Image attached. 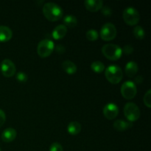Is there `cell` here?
<instances>
[{"instance_id": "obj_1", "label": "cell", "mask_w": 151, "mask_h": 151, "mask_svg": "<svg viewBox=\"0 0 151 151\" xmlns=\"http://www.w3.org/2000/svg\"><path fill=\"white\" fill-rule=\"evenodd\" d=\"M44 16L50 22H57L60 20L63 15V9L53 2H47L44 5L42 9Z\"/></svg>"}, {"instance_id": "obj_2", "label": "cell", "mask_w": 151, "mask_h": 151, "mask_svg": "<svg viewBox=\"0 0 151 151\" xmlns=\"http://www.w3.org/2000/svg\"><path fill=\"white\" fill-rule=\"evenodd\" d=\"M102 52L106 58L110 60H119L122 55L120 47L114 44H105L102 47Z\"/></svg>"}, {"instance_id": "obj_3", "label": "cell", "mask_w": 151, "mask_h": 151, "mask_svg": "<svg viewBox=\"0 0 151 151\" xmlns=\"http://www.w3.org/2000/svg\"><path fill=\"white\" fill-rule=\"evenodd\" d=\"M105 75L109 83L112 84H117L122 81L123 73L119 66L116 65H111L108 66L105 71Z\"/></svg>"}, {"instance_id": "obj_4", "label": "cell", "mask_w": 151, "mask_h": 151, "mask_svg": "<svg viewBox=\"0 0 151 151\" xmlns=\"http://www.w3.org/2000/svg\"><path fill=\"white\" fill-rule=\"evenodd\" d=\"M122 17L125 23L129 26H134L139 23L140 20L139 13L134 7H127L122 13Z\"/></svg>"}, {"instance_id": "obj_5", "label": "cell", "mask_w": 151, "mask_h": 151, "mask_svg": "<svg viewBox=\"0 0 151 151\" xmlns=\"http://www.w3.org/2000/svg\"><path fill=\"white\" fill-rule=\"evenodd\" d=\"M55 50L53 41L49 39H44L40 41L37 47V53L41 58L49 57Z\"/></svg>"}, {"instance_id": "obj_6", "label": "cell", "mask_w": 151, "mask_h": 151, "mask_svg": "<svg viewBox=\"0 0 151 151\" xmlns=\"http://www.w3.org/2000/svg\"><path fill=\"white\" fill-rule=\"evenodd\" d=\"M124 114L131 122L138 120L140 117V110L134 103H128L124 107Z\"/></svg>"}, {"instance_id": "obj_7", "label": "cell", "mask_w": 151, "mask_h": 151, "mask_svg": "<svg viewBox=\"0 0 151 151\" xmlns=\"http://www.w3.org/2000/svg\"><path fill=\"white\" fill-rule=\"evenodd\" d=\"M121 94L126 100H131L137 95V86L132 81H125L121 86Z\"/></svg>"}, {"instance_id": "obj_8", "label": "cell", "mask_w": 151, "mask_h": 151, "mask_svg": "<svg viewBox=\"0 0 151 151\" xmlns=\"http://www.w3.org/2000/svg\"><path fill=\"white\" fill-rule=\"evenodd\" d=\"M100 35L106 41H112L116 36V28L112 23H106L102 27Z\"/></svg>"}, {"instance_id": "obj_9", "label": "cell", "mask_w": 151, "mask_h": 151, "mask_svg": "<svg viewBox=\"0 0 151 151\" xmlns=\"http://www.w3.org/2000/svg\"><path fill=\"white\" fill-rule=\"evenodd\" d=\"M0 69H1L2 75L6 78L13 77L16 74V68L14 63L10 59H4L1 61Z\"/></svg>"}, {"instance_id": "obj_10", "label": "cell", "mask_w": 151, "mask_h": 151, "mask_svg": "<svg viewBox=\"0 0 151 151\" xmlns=\"http://www.w3.org/2000/svg\"><path fill=\"white\" fill-rule=\"evenodd\" d=\"M103 115L106 119L111 120V119H115L119 114V108L113 103H108L103 108Z\"/></svg>"}, {"instance_id": "obj_11", "label": "cell", "mask_w": 151, "mask_h": 151, "mask_svg": "<svg viewBox=\"0 0 151 151\" xmlns=\"http://www.w3.org/2000/svg\"><path fill=\"white\" fill-rule=\"evenodd\" d=\"M84 4L87 10L95 13L101 10L103 6V1L102 0H86L84 1Z\"/></svg>"}, {"instance_id": "obj_12", "label": "cell", "mask_w": 151, "mask_h": 151, "mask_svg": "<svg viewBox=\"0 0 151 151\" xmlns=\"http://www.w3.org/2000/svg\"><path fill=\"white\" fill-rule=\"evenodd\" d=\"M16 136H17V132L14 128H6L1 134V139L4 142H11L16 138Z\"/></svg>"}, {"instance_id": "obj_13", "label": "cell", "mask_w": 151, "mask_h": 151, "mask_svg": "<svg viewBox=\"0 0 151 151\" xmlns=\"http://www.w3.org/2000/svg\"><path fill=\"white\" fill-rule=\"evenodd\" d=\"M66 33H67V27L63 24H60L53 29L52 35L54 39L60 40L64 38Z\"/></svg>"}, {"instance_id": "obj_14", "label": "cell", "mask_w": 151, "mask_h": 151, "mask_svg": "<svg viewBox=\"0 0 151 151\" xmlns=\"http://www.w3.org/2000/svg\"><path fill=\"white\" fill-rule=\"evenodd\" d=\"M13 37L11 29L7 26H0V42H7Z\"/></svg>"}, {"instance_id": "obj_15", "label": "cell", "mask_w": 151, "mask_h": 151, "mask_svg": "<svg viewBox=\"0 0 151 151\" xmlns=\"http://www.w3.org/2000/svg\"><path fill=\"white\" fill-rule=\"evenodd\" d=\"M139 67L136 62L130 61L126 64L125 68V74L129 78H134L138 72Z\"/></svg>"}, {"instance_id": "obj_16", "label": "cell", "mask_w": 151, "mask_h": 151, "mask_svg": "<svg viewBox=\"0 0 151 151\" xmlns=\"http://www.w3.org/2000/svg\"><path fill=\"white\" fill-rule=\"evenodd\" d=\"M133 125L131 122H125L122 119H117L114 123V128L117 131H125L132 128Z\"/></svg>"}, {"instance_id": "obj_17", "label": "cell", "mask_w": 151, "mask_h": 151, "mask_svg": "<svg viewBox=\"0 0 151 151\" xmlns=\"http://www.w3.org/2000/svg\"><path fill=\"white\" fill-rule=\"evenodd\" d=\"M62 68L66 73L73 75L77 72V66L75 63L69 60H66L62 63Z\"/></svg>"}, {"instance_id": "obj_18", "label": "cell", "mask_w": 151, "mask_h": 151, "mask_svg": "<svg viewBox=\"0 0 151 151\" xmlns=\"http://www.w3.org/2000/svg\"><path fill=\"white\" fill-rule=\"evenodd\" d=\"M67 131L70 135L76 136L81 131V125L80 122L73 121L68 125Z\"/></svg>"}, {"instance_id": "obj_19", "label": "cell", "mask_w": 151, "mask_h": 151, "mask_svg": "<svg viewBox=\"0 0 151 151\" xmlns=\"http://www.w3.org/2000/svg\"><path fill=\"white\" fill-rule=\"evenodd\" d=\"M63 23H64V26H66V27H69L72 28L75 27L78 24V20H77V18L75 16H72V15H69V16H66L63 18Z\"/></svg>"}, {"instance_id": "obj_20", "label": "cell", "mask_w": 151, "mask_h": 151, "mask_svg": "<svg viewBox=\"0 0 151 151\" xmlns=\"http://www.w3.org/2000/svg\"><path fill=\"white\" fill-rule=\"evenodd\" d=\"M91 69L96 73H102L105 70V65L101 61L96 60L91 64Z\"/></svg>"}, {"instance_id": "obj_21", "label": "cell", "mask_w": 151, "mask_h": 151, "mask_svg": "<svg viewBox=\"0 0 151 151\" xmlns=\"http://www.w3.org/2000/svg\"><path fill=\"white\" fill-rule=\"evenodd\" d=\"M133 34H134V37L139 40L143 39L145 36V32L144 29L141 26L135 27L134 30H133Z\"/></svg>"}, {"instance_id": "obj_22", "label": "cell", "mask_w": 151, "mask_h": 151, "mask_svg": "<svg viewBox=\"0 0 151 151\" xmlns=\"http://www.w3.org/2000/svg\"><path fill=\"white\" fill-rule=\"evenodd\" d=\"M86 38L88 41H95L98 38L99 35L97 30H95L94 29H91L87 31L86 33Z\"/></svg>"}, {"instance_id": "obj_23", "label": "cell", "mask_w": 151, "mask_h": 151, "mask_svg": "<svg viewBox=\"0 0 151 151\" xmlns=\"http://www.w3.org/2000/svg\"><path fill=\"white\" fill-rule=\"evenodd\" d=\"M143 100H144V103L147 108L151 107V90L149 89L148 91L146 92V94H145L144 98H143Z\"/></svg>"}, {"instance_id": "obj_24", "label": "cell", "mask_w": 151, "mask_h": 151, "mask_svg": "<svg viewBox=\"0 0 151 151\" xmlns=\"http://www.w3.org/2000/svg\"><path fill=\"white\" fill-rule=\"evenodd\" d=\"M50 151H63V149L61 145L58 142H54L50 146Z\"/></svg>"}, {"instance_id": "obj_25", "label": "cell", "mask_w": 151, "mask_h": 151, "mask_svg": "<svg viewBox=\"0 0 151 151\" xmlns=\"http://www.w3.org/2000/svg\"><path fill=\"white\" fill-rule=\"evenodd\" d=\"M16 78H17L18 81L21 83H25L27 81V75H26L24 72H19L16 75Z\"/></svg>"}, {"instance_id": "obj_26", "label": "cell", "mask_w": 151, "mask_h": 151, "mask_svg": "<svg viewBox=\"0 0 151 151\" xmlns=\"http://www.w3.org/2000/svg\"><path fill=\"white\" fill-rule=\"evenodd\" d=\"M101 11H102V13L106 16H111L112 14L111 9L109 7H108V6H103V7L101 8Z\"/></svg>"}, {"instance_id": "obj_27", "label": "cell", "mask_w": 151, "mask_h": 151, "mask_svg": "<svg viewBox=\"0 0 151 151\" xmlns=\"http://www.w3.org/2000/svg\"><path fill=\"white\" fill-rule=\"evenodd\" d=\"M122 53H125V55H131L134 52V47L131 45H125L122 49Z\"/></svg>"}, {"instance_id": "obj_28", "label": "cell", "mask_w": 151, "mask_h": 151, "mask_svg": "<svg viewBox=\"0 0 151 151\" xmlns=\"http://www.w3.org/2000/svg\"><path fill=\"white\" fill-rule=\"evenodd\" d=\"M5 120H6L5 113L4 112V111L0 109V128L2 127V125H4V122H5Z\"/></svg>"}, {"instance_id": "obj_29", "label": "cell", "mask_w": 151, "mask_h": 151, "mask_svg": "<svg viewBox=\"0 0 151 151\" xmlns=\"http://www.w3.org/2000/svg\"><path fill=\"white\" fill-rule=\"evenodd\" d=\"M55 50H56V51H57V52H58L59 54H63L65 52L64 47L62 45H60V44H59V45H57Z\"/></svg>"}, {"instance_id": "obj_30", "label": "cell", "mask_w": 151, "mask_h": 151, "mask_svg": "<svg viewBox=\"0 0 151 151\" xmlns=\"http://www.w3.org/2000/svg\"><path fill=\"white\" fill-rule=\"evenodd\" d=\"M143 81V78L142 76H137L134 78V82L137 84H141Z\"/></svg>"}, {"instance_id": "obj_31", "label": "cell", "mask_w": 151, "mask_h": 151, "mask_svg": "<svg viewBox=\"0 0 151 151\" xmlns=\"http://www.w3.org/2000/svg\"><path fill=\"white\" fill-rule=\"evenodd\" d=\"M0 151H1V148H0Z\"/></svg>"}]
</instances>
